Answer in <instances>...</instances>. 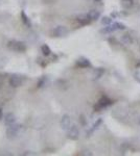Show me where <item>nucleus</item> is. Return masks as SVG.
<instances>
[{
    "mask_svg": "<svg viewBox=\"0 0 140 156\" xmlns=\"http://www.w3.org/2000/svg\"><path fill=\"white\" fill-rule=\"evenodd\" d=\"M7 47L9 49H11L12 51L15 52H24L26 50V45L23 42L16 41V40H12L7 43Z\"/></svg>",
    "mask_w": 140,
    "mask_h": 156,
    "instance_id": "nucleus-1",
    "label": "nucleus"
},
{
    "mask_svg": "<svg viewBox=\"0 0 140 156\" xmlns=\"http://www.w3.org/2000/svg\"><path fill=\"white\" fill-rule=\"evenodd\" d=\"M112 104H113V100H111L110 98L107 97V96H103L97 101V103H96V105L94 106V109H95L96 112H98V110H103L107 107L111 106Z\"/></svg>",
    "mask_w": 140,
    "mask_h": 156,
    "instance_id": "nucleus-2",
    "label": "nucleus"
},
{
    "mask_svg": "<svg viewBox=\"0 0 140 156\" xmlns=\"http://www.w3.org/2000/svg\"><path fill=\"white\" fill-rule=\"evenodd\" d=\"M123 29H126V25L123 23H119V22H114V23L105 27L103 29V32H113L116 31V30H123Z\"/></svg>",
    "mask_w": 140,
    "mask_h": 156,
    "instance_id": "nucleus-3",
    "label": "nucleus"
},
{
    "mask_svg": "<svg viewBox=\"0 0 140 156\" xmlns=\"http://www.w3.org/2000/svg\"><path fill=\"white\" fill-rule=\"evenodd\" d=\"M67 136L69 140H76L80 136V130L78 128L75 126V125H72L70 127L69 130H67Z\"/></svg>",
    "mask_w": 140,
    "mask_h": 156,
    "instance_id": "nucleus-4",
    "label": "nucleus"
},
{
    "mask_svg": "<svg viewBox=\"0 0 140 156\" xmlns=\"http://www.w3.org/2000/svg\"><path fill=\"white\" fill-rule=\"evenodd\" d=\"M73 125V123H72V120H71V118H70V115H63V118H62V120H61V126H62V128L64 130H69L70 129V127Z\"/></svg>",
    "mask_w": 140,
    "mask_h": 156,
    "instance_id": "nucleus-5",
    "label": "nucleus"
},
{
    "mask_svg": "<svg viewBox=\"0 0 140 156\" xmlns=\"http://www.w3.org/2000/svg\"><path fill=\"white\" fill-rule=\"evenodd\" d=\"M20 129V126L19 125H16V124H13L11 126L7 127V130H6V135L9 138H15L17 136L18 134V131Z\"/></svg>",
    "mask_w": 140,
    "mask_h": 156,
    "instance_id": "nucleus-6",
    "label": "nucleus"
},
{
    "mask_svg": "<svg viewBox=\"0 0 140 156\" xmlns=\"http://www.w3.org/2000/svg\"><path fill=\"white\" fill-rule=\"evenodd\" d=\"M22 83H23V80L20 76H17V75H13V76L9 77V85L12 87H21Z\"/></svg>",
    "mask_w": 140,
    "mask_h": 156,
    "instance_id": "nucleus-7",
    "label": "nucleus"
},
{
    "mask_svg": "<svg viewBox=\"0 0 140 156\" xmlns=\"http://www.w3.org/2000/svg\"><path fill=\"white\" fill-rule=\"evenodd\" d=\"M52 34H55V37H64L68 34V29L67 27L60 25V26H57L52 30Z\"/></svg>",
    "mask_w": 140,
    "mask_h": 156,
    "instance_id": "nucleus-8",
    "label": "nucleus"
},
{
    "mask_svg": "<svg viewBox=\"0 0 140 156\" xmlns=\"http://www.w3.org/2000/svg\"><path fill=\"white\" fill-rule=\"evenodd\" d=\"M76 21H78V24H81V25H87L91 22V19L88 14H81L76 17Z\"/></svg>",
    "mask_w": 140,
    "mask_h": 156,
    "instance_id": "nucleus-9",
    "label": "nucleus"
},
{
    "mask_svg": "<svg viewBox=\"0 0 140 156\" xmlns=\"http://www.w3.org/2000/svg\"><path fill=\"white\" fill-rule=\"evenodd\" d=\"M3 121H4V124H6V126H11V125L15 124V122H16V117L14 115V114L9 112V114H6L4 115Z\"/></svg>",
    "mask_w": 140,
    "mask_h": 156,
    "instance_id": "nucleus-10",
    "label": "nucleus"
},
{
    "mask_svg": "<svg viewBox=\"0 0 140 156\" xmlns=\"http://www.w3.org/2000/svg\"><path fill=\"white\" fill-rule=\"evenodd\" d=\"M101 123H103V120H101V119H98L95 123H94V124L92 125V127H91L90 129H89L88 131H87V137L91 136V134H92V133H94V131H95V130L98 129V127L101 125Z\"/></svg>",
    "mask_w": 140,
    "mask_h": 156,
    "instance_id": "nucleus-11",
    "label": "nucleus"
},
{
    "mask_svg": "<svg viewBox=\"0 0 140 156\" xmlns=\"http://www.w3.org/2000/svg\"><path fill=\"white\" fill-rule=\"evenodd\" d=\"M76 66H78L80 68H88V67L91 66V62L89 59L82 57V58L78 59V62H76Z\"/></svg>",
    "mask_w": 140,
    "mask_h": 156,
    "instance_id": "nucleus-12",
    "label": "nucleus"
},
{
    "mask_svg": "<svg viewBox=\"0 0 140 156\" xmlns=\"http://www.w3.org/2000/svg\"><path fill=\"white\" fill-rule=\"evenodd\" d=\"M88 15H89V17H90L91 21H96V20L100 17V12L98 11H96V9H91V11L88 12Z\"/></svg>",
    "mask_w": 140,
    "mask_h": 156,
    "instance_id": "nucleus-13",
    "label": "nucleus"
},
{
    "mask_svg": "<svg viewBox=\"0 0 140 156\" xmlns=\"http://www.w3.org/2000/svg\"><path fill=\"white\" fill-rule=\"evenodd\" d=\"M104 74H105V69L104 68H97L93 72V79H99Z\"/></svg>",
    "mask_w": 140,
    "mask_h": 156,
    "instance_id": "nucleus-14",
    "label": "nucleus"
},
{
    "mask_svg": "<svg viewBox=\"0 0 140 156\" xmlns=\"http://www.w3.org/2000/svg\"><path fill=\"white\" fill-rule=\"evenodd\" d=\"M121 5L124 9H131L134 5V0H121Z\"/></svg>",
    "mask_w": 140,
    "mask_h": 156,
    "instance_id": "nucleus-15",
    "label": "nucleus"
},
{
    "mask_svg": "<svg viewBox=\"0 0 140 156\" xmlns=\"http://www.w3.org/2000/svg\"><path fill=\"white\" fill-rule=\"evenodd\" d=\"M121 41H123L124 44L130 45V44L133 43V39H132V37L130 36L129 34H123V37H121Z\"/></svg>",
    "mask_w": 140,
    "mask_h": 156,
    "instance_id": "nucleus-16",
    "label": "nucleus"
},
{
    "mask_svg": "<svg viewBox=\"0 0 140 156\" xmlns=\"http://www.w3.org/2000/svg\"><path fill=\"white\" fill-rule=\"evenodd\" d=\"M21 18H22V22L26 25V26H28V27H30L32 26V23H30V20H29V18L28 17L25 15V12H21Z\"/></svg>",
    "mask_w": 140,
    "mask_h": 156,
    "instance_id": "nucleus-17",
    "label": "nucleus"
},
{
    "mask_svg": "<svg viewBox=\"0 0 140 156\" xmlns=\"http://www.w3.org/2000/svg\"><path fill=\"white\" fill-rule=\"evenodd\" d=\"M41 51L45 56H48V55L50 54V52H51V50H50V48L47 46V45H43V46L41 47Z\"/></svg>",
    "mask_w": 140,
    "mask_h": 156,
    "instance_id": "nucleus-18",
    "label": "nucleus"
},
{
    "mask_svg": "<svg viewBox=\"0 0 140 156\" xmlns=\"http://www.w3.org/2000/svg\"><path fill=\"white\" fill-rule=\"evenodd\" d=\"M101 23L104 25H110L112 24V19L110 17H104V18L101 19Z\"/></svg>",
    "mask_w": 140,
    "mask_h": 156,
    "instance_id": "nucleus-19",
    "label": "nucleus"
},
{
    "mask_svg": "<svg viewBox=\"0 0 140 156\" xmlns=\"http://www.w3.org/2000/svg\"><path fill=\"white\" fill-rule=\"evenodd\" d=\"M134 78L136 79V81H138L140 83V71H137L136 73L134 74Z\"/></svg>",
    "mask_w": 140,
    "mask_h": 156,
    "instance_id": "nucleus-20",
    "label": "nucleus"
},
{
    "mask_svg": "<svg viewBox=\"0 0 140 156\" xmlns=\"http://www.w3.org/2000/svg\"><path fill=\"white\" fill-rule=\"evenodd\" d=\"M2 85H3V79H2V77L0 76V89L2 87Z\"/></svg>",
    "mask_w": 140,
    "mask_h": 156,
    "instance_id": "nucleus-21",
    "label": "nucleus"
},
{
    "mask_svg": "<svg viewBox=\"0 0 140 156\" xmlns=\"http://www.w3.org/2000/svg\"><path fill=\"white\" fill-rule=\"evenodd\" d=\"M2 117H3V112H2V108L0 107V120L2 119Z\"/></svg>",
    "mask_w": 140,
    "mask_h": 156,
    "instance_id": "nucleus-22",
    "label": "nucleus"
},
{
    "mask_svg": "<svg viewBox=\"0 0 140 156\" xmlns=\"http://www.w3.org/2000/svg\"><path fill=\"white\" fill-rule=\"evenodd\" d=\"M22 155H35V153H30V152H25Z\"/></svg>",
    "mask_w": 140,
    "mask_h": 156,
    "instance_id": "nucleus-23",
    "label": "nucleus"
},
{
    "mask_svg": "<svg viewBox=\"0 0 140 156\" xmlns=\"http://www.w3.org/2000/svg\"><path fill=\"white\" fill-rule=\"evenodd\" d=\"M94 1H95V2H100L101 0H94Z\"/></svg>",
    "mask_w": 140,
    "mask_h": 156,
    "instance_id": "nucleus-24",
    "label": "nucleus"
}]
</instances>
